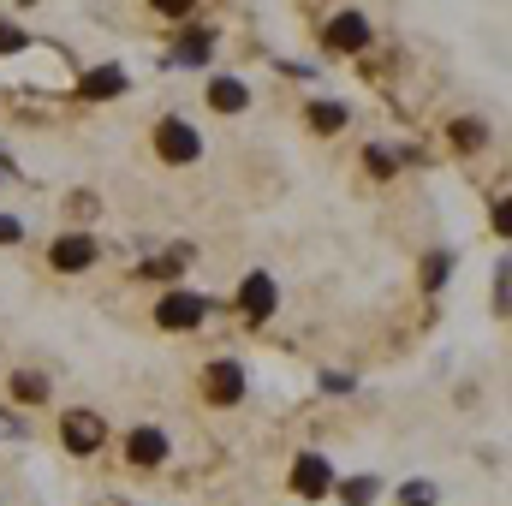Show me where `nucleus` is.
Here are the masks:
<instances>
[{
	"label": "nucleus",
	"instance_id": "f257e3e1",
	"mask_svg": "<svg viewBox=\"0 0 512 506\" xmlns=\"http://www.w3.org/2000/svg\"><path fill=\"white\" fill-rule=\"evenodd\" d=\"M155 149H161V161L185 167V161L203 155V137H197V126H185V120H161L155 126Z\"/></svg>",
	"mask_w": 512,
	"mask_h": 506
},
{
	"label": "nucleus",
	"instance_id": "f03ea898",
	"mask_svg": "<svg viewBox=\"0 0 512 506\" xmlns=\"http://www.w3.org/2000/svg\"><path fill=\"white\" fill-rule=\"evenodd\" d=\"M60 441L84 459V453H96V447L108 441V423H102L96 411H66V417H60Z\"/></svg>",
	"mask_w": 512,
	"mask_h": 506
},
{
	"label": "nucleus",
	"instance_id": "7ed1b4c3",
	"mask_svg": "<svg viewBox=\"0 0 512 506\" xmlns=\"http://www.w3.org/2000/svg\"><path fill=\"white\" fill-rule=\"evenodd\" d=\"M203 393H209L215 405H239V399H245V370H239L233 358H215V364L203 370Z\"/></svg>",
	"mask_w": 512,
	"mask_h": 506
},
{
	"label": "nucleus",
	"instance_id": "20e7f679",
	"mask_svg": "<svg viewBox=\"0 0 512 506\" xmlns=\"http://www.w3.org/2000/svg\"><path fill=\"white\" fill-rule=\"evenodd\" d=\"M203 316H209V298H197V292H173V298L155 304V322L161 328H197Z\"/></svg>",
	"mask_w": 512,
	"mask_h": 506
},
{
	"label": "nucleus",
	"instance_id": "39448f33",
	"mask_svg": "<svg viewBox=\"0 0 512 506\" xmlns=\"http://www.w3.org/2000/svg\"><path fill=\"white\" fill-rule=\"evenodd\" d=\"M48 262H54L60 274H84V268L96 262V239H84V233H66V239H54V245H48Z\"/></svg>",
	"mask_w": 512,
	"mask_h": 506
},
{
	"label": "nucleus",
	"instance_id": "423d86ee",
	"mask_svg": "<svg viewBox=\"0 0 512 506\" xmlns=\"http://www.w3.org/2000/svg\"><path fill=\"white\" fill-rule=\"evenodd\" d=\"M239 316H245V322H268V316H274V280H268L262 268L239 286Z\"/></svg>",
	"mask_w": 512,
	"mask_h": 506
},
{
	"label": "nucleus",
	"instance_id": "0eeeda50",
	"mask_svg": "<svg viewBox=\"0 0 512 506\" xmlns=\"http://www.w3.org/2000/svg\"><path fill=\"white\" fill-rule=\"evenodd\" d=\"M328 459H316V453H298V465H292V489L304 495V501H322L328 495Z\"/></svg>",
	"mask_w": 512,
	"mask_h": 506
},
{
	"label": "nucleus",
	"instance_id": "6e6552de",
	"mask_svg": "<svg viewBox=\"0 0 512 506\" xmlns=\"http://www.w3.org/2000/svg\"><path fill=\"white\" fill-rule=\"evenodd\" d=\"M370 42V18L364 12H340L334 24H328V48H340V54H358Z\"/></svg>",
	"mask_w": 512,
	"mask_h": 506
},
{
	"label": "nucleus",
	"instance_id": "1a4fd4ad",
	"mask_svg": "<svg viewBox=\"0 0 512 506\" xmlns=\"http://www.w3.org/2000/svg\"><path fill=\"white\" fill-rule=\"evenodd\" d=\"M126 459L131 465H143V471L161 465V459H167V435H161V429H137V435L126 441Z\"/></svg>",
	"mask_w": 512,
	"mask_h": 506
},
{
	"label": "nucleus",
	"instance_id": "9d476101",
	"mask_svg": "<svg viewBox=\"0 0 512 506\" xmlns=\"http://www.w3.org/2000/svg\"><path fill=\"white\" fill-rule=\"evenodd\" d=\"M209 108H215V114H239V108H251V84H239V78H215V84H209Z\"/></svg>",
	"mask_w": 512,
	"mask_h": 506
},
{
	"label": "nucleus",
	"instance_id": "9b49d317",
	"mask_svg": "<svg viewBox=\"0 0 512 506\" xmlns=\"http://www.w3.org/2000/svg\"><path fill=\"white\" fill-rule=\"evenodd\" d=\"M126 90V72L120 66H96L90 78H84V96H120Z\"/></svg>",
	"mask_w": 512,
	"mask_h": 506
},
{
	"label": "nucleus",
	"instance_id": "f8f14e48",
	"mask_svg": "<svg viewBox=\"0 0 512 506\" xmlns=\"http://www.w3.org/2000/svg\"><path fill=\"white\" fill-rule=\"evenodd\" d=\"M310 126L316 131H340L346 126V108H340V102H316V108H310Z\"/></svg>",
	"mask_w": 512,
	"mask_h": 506
},
{
	"label": "nucleus",
	"instance_id": "ddd939ff",
	"mask_svg": "<svg viewBox=\"0 0 512 506\" xmlns=\"http://www.w3.org/2000/svg\"><path fill=\"white\" fill-rule=\"evenodd\" d=\"M209 48H215V36H209V30H185L179 60H209Z\"/></svg>",
	"mask_w": 512,
	"mask_h": 506
},
{
	"label": "nucleus",
	"instance_id": "4468645a",
	"mask_svg": "<svg viewBox=\"0 0 512 506\" xmlns=\"http://www.w3.org/2000/svg\"><path fill=\"white\" fill-rule=\"evenodd\" d=\"M340 501L346 506H370L376 501V483H370V477H352V483H340Z\"/></svg>",
	"mask_w": 512,
	"mask_h": 506
},
{
	"label": "nucleus",
	"instance_id": "2eb2a0df",
	"mask_svg": "<svg viewBox=\"0 0 512 506\" xmlns=\"http://www.w3.org/2000/svg\"><path fill=\"white\" fill-rule=\"evenodd\" d=\"M453 143H459V149H483L489 131H483V120H459V126H453Z\"/></svg>",
	"mask_w": 512,
	"mask_h": 506
},
{
	"label": "nucleus",
	"instance_id": "dca6fc26",
	"mask_svg": "<svg viewBox=\"0 0 512 506\" xmlns=\"http://www.w3.org/2000/svg\"><path fill=\"white\" fill-rule=\"evenodd\" d=\"M399 506H435V483H405L399 489Z\"/></svg>",
	"mask_w": 512,
	"mask_h": 506
},
{
	"label": "nucleus",
	"instance_id": "f3484780",
	"mask_svg": "<svg viewBox=\"0 0 512 506\" xmlns=\"http://www.w3.org/2000/svg\"><path fill=\"white\" fill-rule=\"evenodd\" d=\"M12 393H18V399H42L48 387H42V376H30V370H24V376H12Z\"/></svg>",
	"mask_w": 512,
	"mask_h": 506
},
{
	"label": "nucleus",
	"instance_id": "a211bd4d",
	"mask_svg": "<svg viewBox=\"0 0 512 506\" xmlns=\"http://www.w3.org/2000/svg\"><path fill=\"white\" fill-rule=\"evenodd\" d=\"M179 268H185V256H149V268H143V274H161V280H173Z\"/></svg>",
	"mask_w": 512,
	"mask_h": 506
},
{
	"label": "nucleus",
	"instance_id": "6ab92c4d",
	"mask_svg": "<svg viewBox=\"0 0 512 506\" xmlns=\"http://www.w3.org/2000/svg\"><path fill=\"white\" fill-rule=\"evenodd\" d=\"M364 161H370V173H376V179H393V167H399V161H393V155H387V149H370V155H364Z\"/></svg>",
	"mask_w": 512,
	"mask_h": 506
},
{
	"label": "nucleus",
	"instance_id": "aec40b11",
	"mask_svg": "<svg viewBox=\"0 0 512 506\" xmlns=\"http://www.w3.org/2000/svg\"><path fill=\"white\" fill-rule=\"evenodd\" d=\"M24 48V30L18 24H0V54H18Z\"/></svg>",
	"mask_w": 512,
	"mask_h": 506
},
{
	"label": "nucleus",
	"instance_id": "412c9836",
	"mask_svg": "<svg viewBox=\"0 0 512 506\" xmlns=\"http://www.w3.org/2000/svg\"><path fill=\"white\" fill-rule=\"evenodd\" d=\"M447 268H453V256H429V274H423V280H429V286H441V280H447Z\"/></svg>",
	"mask_w": 512,
	"mask_h": 506
},
{
	"label": "nucleus",
	"instance_id": "4be33fe9",
	"mask_svg": "<svg viewBox=\"0 0 512 506\" xmlns=\"http://www.w3.org/2000/svg\"><path fill=\"white\" fill-rule=\"evenodd\" d=\"M24 239V221H12V215H0V245H18Z\"/></svg>",
	"mask_w": 512,
	"mask_h": 506
},
{
	"label": "nucleus",
	"instance_id": "5701e85b",
	"mask_svg": "<svg viewBox=\"0 0 512 506\" xmlns=\"http://www.w3.org/2000/svg\"><path fill=\"white\" fill-rule=\"evenodd\" d=\"M108 506H120V501H108Z\"/></svg>",
	"mask_w": 512,
	"mask_h": 506
}]
</instances>
